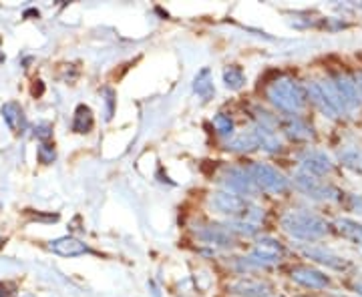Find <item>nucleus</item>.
I'll use <instances>...</instances> for the list:
<instances>
[{"label":"nucleus","mask_w":362,"mask_h":297,"mask_svg":"<svg viewBox=\"0 0 362 297\" xmlns=\"http://www.w3.org/2000/svg\"><path fill=\"white\" fill-rule=\"evenodd\" d=\"M228 291L238 297H270L274 287L266 279L256 277H240L228 285Z\"/></svg>","instance_id":"f8f14e48"},{"label":"nucleus","mask_w":362,"mask_h":297,"mask_svg":"<svg viewBox=\"0 0 362 297\" xmlns=\"http://www.w3.org/2000/svg\"><path fill=\"white\" fill-rule=\"evenodd\" d=\"M300 171L308 173V175L316 177V179H322V177L330 175L334 171V163L324 151L306 149L304 153H300Z\"/></svg>","instance_id":"9b49d317"},{"label":"nucleus","mask_w":362,"mask_h":297,"mask_svg":"<svg viewBox=\"0 0 362 297\" xmlns=\"http://www.w3.org/2000/svg\"><path fill=\"white\" fill-rule=\"evenodd\" d=\"M350 209L362 213V195H350Z\"/></svg>","instance_id":"c85d7f7f"},{"label":"nucleus","mask_w":362,"mask_h":297,"mask_svg":"<svg viewBox=\"0 0 362 297\" xmlns=\"http://www.w3.org/2000/svg\"><path fill=\"white\" fill-rule=\"evenodd\" d=\"M223 85L230 91H240L246 85V75L244 68L238 65H230L223 68Z\"/></svg>","instance_id":"5701e85b"},{"label":"nucleus","mask_w":362,"mask_h":297,"mask_svg":"<svg viewBox=\"0 0 362 297\" xmlns=\"http://www.w3.org/2000/svg\"><path fill=\"white\" fill-rule=\"evenodd\" d=\"M352 289H354V291H356V293L362 297V279L361 281H354V284H352Z\"/></svg>","instance_id":"7c9ffc66"},{"label":"nucleus","mask_w":362,"mask_h":297,"mask_svg":"<svg viewBox=\"0 0 362 297\" xmlns=\"http://www.w3.org/2000/svg\"><path fill=\"white\" fill-rule=\"evenodd\" d=\"M334 229L342 239L350 241L352 246L362 247V223L350 217H338L334 221Z\"/></svg>","instance_id":"f3484780"},{"label":"nucleus","mask_w":362,"mask_h":297,"mask_svg":"<svg viewBox=\"0 0 362 297\" xmlns=\"http://www.w3.org/2000/svg\"><path fill=\"white\" fill-rule=\"evenodd\" d=\"M326 80H328L330 89L334 92L337 101L342 107L344 115H354L362 103L361 92H358V87H356V80H352L349 75H342V73H337V75H332V77L326 78Z\"/></svg>","instance_id":"0eeeda50"},{"label":"nucleus","mask_w":362,"mask_h":297,"mask_svg":"<svg viewBox=\"0 0 362 297\" xmlns=\"http://www.w3.org/2000/svg\"><path fill=\"white\" fill-rule=\"evenodd\" d=\"M220 183L226 187V191L230 193L240 195L244 199L256 197L259 193V189L256 187V183L252 179L250 171L242 167H230L223 171V175L220 177Z\"/></svg>","instance_id":"1a4fd4ad"},{"label":"nucleus","mask_w":362,"mask_h":297,"mask_svg":"<svg viewBox=\"0 0 362 297\" xmlns=\"http://www.w3.org/2000/svg\"><path fill=\"white\" fill-rule=\"evenodd\" d=\"M250 175L256 183L259 191H266V193L272 195H284L288 189H290V181L286 179L284 175L274 169L272 165H266V163H252L250 167Z\"/></svg>","instance_id":"6e6552de"},{"label":"nucleus","mask_w":362,"mask_h":297,"mask_svg":"<svg viewBox=\"0 0 362 297\" xmlns=\"http://www.w3.org/2000/svg\"><path fill=\"white\" fill-rule=\"evenodd\" d=\"M300 251H302L308 259L316 261L318 265H322L326 269H332V272H349L350 267H352V263H350L349 259L342 257L340 253L328 249V247L306 246L300 247Z\"/></svg>","instance_id":"9d476101"},{"label":"nucleus","mask_w":362,"mask_h":297,"mask_svg":"<svg viewBox=\"0 0 362 297\" xmlns=\"http://www.w3.org/2000/svg\"><path fill=\"white\" fill-rule=\"evenodd\" d=\"M107 107H109V109H107V119H109L111 113H113V109H111V107H113V92L111 91H107Z\"/></svg>","instance_id":"c756f323"},{"label":"nucleus","mask_w":362,"mask_h":297,"mask_svg":"<svg viewBox=\"0 0 362 297\" xmlns=\"http://www.w3.org/2000/svg\"><path fill=\"white\" fill-rule=\"evenodd\" d=\"M228 149H230V151H240V153H250V151L259 149L258 137H256L254 129L244 131V133H240V135H233L232 139L228 141Z\"/></svg>","instance_id":"aec40b11"},{"label":"nucleus","mask_w":362,"mask_h":297,"mask_svg":"<svg viewBox=\"0 0 362 297\" xmlns=\"http://www.w3.org/2000/svg\"><path fill=\"white\" fill-rule=\"evenodd\" d=\"M361 11H362V4H361Z\"/></svg>","instance_id":"473e14b6"},{"label":"nucleus","mask_w":362,"mask_h":297,"mask_svg":"<svg viewBox=\"0 0 362 297\" xmlns=\"http://www.w3.org/2000/svg\"><path fill=\"white\" fill-rule=\"evenodd\" d=\"M292 185L302 195H306L312 201H322V203H338L342 201V191L337 189L332 183H326L324 179H316L304 171H298L292 177Z\"/></svg>","instance_id":"20e7f679"},{"label":"nucleus","mask_w":362,"mask_h":297,"mask_svg":"<svg viewBox=\"0 0 362 297\" xmlns=\"http://www.w3.org/2000/svg\"><path fill=\"white\" fill-rule=\"evenodd\" d=\"M306 97L330 121H340V119L346 116L344 111H342V107H340V103L337 101L334 92L330 89L328 80H312L310 85L306 87Z\"/></svg>","instance_id":"423d86ee"},{"label":"nucleus","mask_w":362,"mask_h":297,"mask_svg":"<svg viewBox=\"0 0 362 297\" xmlns=\"http://www.w3.org/2000/svg\"><path fill=\"white\" fill-rule=\"evenodd\" d=\"M284 259V247L280 246L276 239L264 237L259 239L258 246L254 247V251L247 257L240 259V269H264L272 267L276 263H280Z\"/></svg>","instance_id":"39448f33"},{"label":"nucleus","mask_w":362,"mask_h":297,"mask_svg":"<svg viewBox=\"0 0 362 297\" xmlns=\"http://www.w3.org/2000/svg\"><path fill=\"white\" fill-rule=\"evenodd\" d=\"M214 127L221 137H233V121L232 116H228L226 113L214 116Z\"/></svg>","instance_id":"393cba45"},{"label":"nucleus","mask_w":362,"mask_h":297,"mask_svg":"<svg viewBox=\"0 0 362 297\" xmlns=\"http://www.w3.org/2000/svg\"><path fill=\"white\" fill-rule=\"evenodd\" d=\"M194 92L202 99V101H209L216 95V87H214V77H211V68L204 66L194 78Z\"/></svg>","instance_id":"a211bd4d"},{"label":"nucleus","mask_w":362,"mask_h":297,"mask_svg":"<svg viewBox=\"0 0 362 297\" xmlns=\"http://www.w3.org/2000/svg\"><path fill=\"white\" fill-rule=\"evenodd\" d=\"M209 205L216 213H220L230 221H252L256 223L264 217L262 209L250 203L247 199L240 197V195L230 193V191H218L211 195Z\"/></svg>","instance_id":"7ed1b4c3"},{"label":"nucleus","mask_w":362,"mask_h":297,"mask_svg":"<svg viewBox=\"0 0 362 297\" xmlns=\"http://www.w3.org/2000/svg\"><path fill=\"white\" fill-rule=\"evenodd\" d=\"M197 239H202L204 243L207 246H214V247H233L235 246V239H233V235L223 225H207L204 227L202 231H197Z\"/></svg>","instance_id":"4468645a"},{"label":"nucleus","mask_w":362,"mask_h":297,"mask_svg":"<svg viewBox=\"0 0 362 297\" xmlns=\"http://www.w3.org/2000/svg\"><path fill=\"white\" fill-rule=\"evenodd\" d=\"M282 229H284L292 239L298 241H318L328 235L330 231V225L316 213L306 211V209H296V211H288L286 215H282L280 221Z\"/></svg>","instance_id":"f03ea898"},{"label":"nucleus","mask_w":362,"mask_h":297,"mask_svg":"<svg viewBox=\"0 0 362 297\" xmlns=\"http://www.w3.org/2000/svg\"><path fill=\"white\" fill-rule=\"evenodd\" d=\"M223 227L232 235H240V237H252L259 231L258 223H252V221H228Z\"/></svg>","instance_id":"b1692460"},{"label":"nucleus","mask_w":362,"mask_h":297,"mask_svg":"<svg viewBox=\"0 0 362 297\" xmlns=\"http://www.w3.org/2000/svg\"><path fill=\"white\" fill-rule=\"evenodd\" d=\"M49 247L54 253H59L63 257H77V255L89 253V247L85 246L81 239H75V237H59V239L51 241Z\"/></svg>","instance_id":"dca6fc26"},{"label":"nucleus","mask_w":362,"mask_h":297,"mask_svg":"<svg viewBox=\"0 0 362 297\" xmlns=\"http://www.w3.org/2000/svg\"><path fill=\"white\" fill-rule=\"evenodd\" d=\"M254 133L258 137V145L259 149L268 151V153H280L282 151V141L278 137V131L272 129H264L259 125H254Z\"/></svg>","instance_id":"412c9836"},{"label":"nucleus","mask_w":362,"mask_h":297,"mask_svg":"<svg viewBox=\"0 0 362 297\" xmlns=\"http://www.w3.org/2000/svg\"><path fill=\"white\" fill-rule=\"evenodd\" d=\"M95 127V116H93V111H90L87 104H78L77 111H75V119H73V131L75 133H90Z\"/></svg>","instance_id":"4be33fe9"},{"label":"nucleus","mask_w":362,"mask_h":297,"mask_svg":"<svg viewBox=\"0 0 362 297\" xmlns=\"http://www.w3.org/2000/svg\"><path fill=\"white\" fill-rule=\"evenodd\" d=\"M290 277H292V281H296L302 287H308V289H328L332 285L330 277L326 273L316 269V267H310V265H296V267H292Z\"/></svg>","instance_id":"ddd939ff"},{"label":"nucleus","mask_w":362,"mask_h":297,"mask_svg":"<svg viewBox=\"0 0 362 297\" xmlns=\"http://www.w3.org/2000/svg\"><path fill=\"white\" fill-rule=\"evenodd\" d=\"M266 97L278 111H282L288 116H300L308 103L306 87H302L292 77H280L270 83L266 89Z\"/></svg>","instance_id":"f257e3e1"},{"label":"nucleus","mask_w":362,"mask_h":297,"mask_svg":"<svg viewBox=\"0 0 362 297\" xmlns=\"http://www.w3.org/2000/svg\"><path fill=\"white\" fill-rule=\"evenodd\" d=\"M35 135L39 137L40 141H49L52 137V127L49 123H40V125L35 127Z\"/></svg>","instance_id":"bb28decb"},{"label":"nucleus","mask_w":362,"mask_h":297,"mask_svg":"<svg viewBox=\"0 0 362 297\" xmlns=\"http://www.w3.org/2000/svg\"><path fill=\"white\" fill-rule=\"evenodd\" d=\"M342 159V163L344 165H349V167H356V163L361 161V155H358V151H346L344 155H340Z\"/></svg>","instance_id":"cd10ccee"},{"label":"nucleus","mask_w":362,"mask_h":297,"mask_svg":"<svg viewBox=\"0 0 362 297\" xmlns=\"http://www.w3.org/2000/svg\"><path fill=\"white\" fill-rule=\"evenodd\" d=\"M356 87H358V92H361V99H362V75H358V78H356Z\"/></svg>","instance_id":"2f4dec72"},{"label":"nucleus","mask_w":362,"mask_h":297,"mask_svg":"<svg viewBox=\"0 0 362 297\" xmlns=\"http://www.w3.org/2000/svg\"><path fill=\"white\" fill-rule=\"evenodd\" d=\"M282 129L292 141H310L314 137V131L302 116H288V119H284Z\"/></svg>","instance_id":"2eb2a0df"},{"label":"nucleus","mask_w":362,"mask_h":297,"mask_svg":"<svg viewBox=\"0 0 362 297\" xmlns=\"http://www.w3.org/2000/svg\"><path fill=\"white\" fill-rule=\"evenodd\" d=\"M2 119H4V123L8 125V129L14 131V133L25 129V111H23L21 104L14 103V101L2 104Z\"/></svg>","instance_id":"6ab92c4d"},{"label":"nucleus","mask_w":362,"mask_h":297,"mask_svg":"<svg viewBox=\"0 0 362 297\" xmlns=\"http://www.w3.org/2000/svg\"><path fill=\"white\" fill-rule=\"evenodd\" d=\"M54 157H57V153H54V149H52L51 145H40L39 147V161L40 163H52L54 161Z\"/></svg>","instance_id":"a878e982"}]
</instances>
